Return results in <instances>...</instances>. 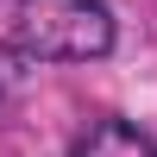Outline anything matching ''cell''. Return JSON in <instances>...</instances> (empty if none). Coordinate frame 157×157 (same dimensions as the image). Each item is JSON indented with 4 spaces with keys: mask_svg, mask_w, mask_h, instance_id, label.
I'll return each instance as SVG.
<instances>
[{
    "mask_svg": "<svg viewBox=\"0 0 157 157\" xmlns=\"http://www.w3.org/2000/svg\"><path fill=\"white\" fill-rule=\"evenodd\" d=\"M69 157H157V138L132 120H88L75 132Z\"/></svg>",
    "mask_w": 157,
    "mask_h": 157,
    "instance_id": "7a4b0ae2",
    "label": "cell"
},
{
    "mask_svg": "<svg viewBox=\"0 0 157 157\" xmlns=\"http://www.w3.org/2000/svg\"><path fill=\"white\" fill-rule=\"evenodd\" d=\"M13 88V50H0V94Z\"/></svg>",
    "mask_w": 157,
    "mask_h": 157,
    "instance_id": "3957f363",
    "label": "cell"
},
{
    "mask_svg": "<svg viewBox=\"0 0 157 157\" xmlns=\"http://www.w3.org/2000/svg\"><path fill=\"white\" fill-rule=\"evenodd\" d=\"M113 38L107 0H13V44L38 63H101Z\"/></svg>",
    "mask_w": 157,
    "mask_h": 157,
    "instance_id": "6da1fadb",
    "label": "cell"
}]
</instances>
